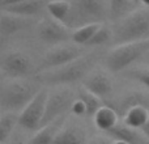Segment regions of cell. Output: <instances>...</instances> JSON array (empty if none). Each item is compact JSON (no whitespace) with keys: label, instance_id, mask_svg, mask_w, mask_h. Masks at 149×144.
<instances>
[{"label":"cell","instance_id":"cell-7","mask_svg":"<svg viewBox=\"0 0 149 144\" xmlns=\"http://www.w3.org/2000/svg\"><path fill=\"white\" fill-rule=\"evenodd\" d=\"M76 98L77 93H74L72 89H68V88H62V89L54 90V92H49L42 126L65 115L67 111L71 110V106Z\"/></svg>","mask_w":149,"mask_h":144},{"label":"cell","instance_id":"cell-2","mask_svg":"<svg viewBox=\"0 0 149 144\" xmlns=\"http://www.w3.org/2000/svg\"><path fill=\"white\" fill-rule=\"evenodd\" d=\"M39 90L38 85L30 80H10L0 88V106L9 113H21Z\"/></svg>","mask_w":149,"mask_h":144},{"label":"cell","instance_id":"cell-15","mask_svg":"<svg viewBox=\"0 0 149 144\" xmlns=\"http://www.w3.org/2000/svg\"><path fill=\"white\" fill-rule=\"evenodd\" d=\"M106 134L110 138H113L114 140H120V142H124L127 144H144L141 132H139V130H135L124 123H118L114 129H111Z\"/></svg>","mask_w":149,"mask_h":144},{"label":"cell","instance_id":"cell-27","mask_svg":"<svg viewBox=\"0 0 149 144\" xmlns=\"http://www.w3.org/2000/svg\"><path fill=\"white\" fill-rule=\"evenodd\" d=\"M70 111L73 114V115H76V117L86 115V106H85V103L82 102L80 98H76V100L73 101L72 106H71V110Z\"/></svg>","mask_w":149,"mask_h":144},{"label":"cell","instance_id":"cell-35","mask_svg":"<svg viewBox=\"0 0 149 144\" xmlns=\"http://www.w3.org/2000/svg\"><path fill=\"white\" fill-rule=\"evenodd\" d=\"M130 1H131V3H136V1H139V0H130ZM140 1H141V0H140Z\"/></svg>","mask_w":149,"mask_h":144},{"label":"cell","instance_id":"cell-12","mask_svg":"<svg viewBox=\"0 0 149 144\" xmlns=\"http://www.w3.org/2000/svg\"><path fill=\"white\" fill-rule=\"evenodd\" d=\"M86 130L77 123L65 122L58 132L54 144H88Z\"/></svg>","mask_w":149,"mask_h":144},{"label":"cell","instance_id":"cell-23","mask_svg":"<svg viewBox=\"0 0 149 144\" xmlns=\"http://www.w3.org/2000/svg\"><path fill=\"white\" fill-rule=\"evenodd\" d=\"M17 123H18V117L15 113L7 111L5 114H3L0 117V144L7 142Z\"/></svg>","mask_w":149,"mask_h":144},{"label":"cell","instance_id":"cell-13","mask_svg":"<svg viewBox=\"0 0 149 144\" xmlns=\"http://www.w3.org/2000/svg\"><path fill=\"white\" fill-rule=\"evenodd\" d=\"M65 123V115L50 122V123L42 126L38 131L34 132V135L30 138L28 144H54V140L56 138L58 132Z\"/></svg>","mask_w":149,"mask_h":144},{"label":"cell","instance_id":"cell-20","mask_svg":"<svg viewBox=\"0 0 149 144\" xmlns=\"http://www.w3.org/2000/svg\"><path fill=\"white\" fill-rule=\"evenodd\" d=\"M77 98L82 101L86 106V115L94 117V114L102 108V100L100 97H97L95 94H93L92 92H89L88 89H85L84 87H81L77 90Z\"/></svg>","mask_w":149,"mask_h":144},{"label":"cell","instance_id":"cell-33","mask_svg":"<svg viewBox=\"0 0 149 144\" xmlns=\"http://www.w3.org/2000/svg\"><path fill=\"white\" fill-rule=\"evenodd\" d=\"M8 144H24V143L20 142V140H18V142H17V140H15V142H10V143H8Z\"/></svg>","mask_w":149,"mask_h":144},{"label":"cell","instance_id":"cell-6","mask_svg":"<svg viewBox=\"0 0 149 144\" xmlns=\"http://www.w3.org/2000/svg\"><path fill=\"white\" fill-rule=\"evenodd\" d=\"M49 97V90L41 89L36 94V97L26 105V108L18 115V124L28 131H38L42 127L46 102Z\"/></svg>","mask_w":149,"mask_h":144},{"label":"cell","instance_id":"cell-22","mask_svg":"<svg viewBox=\"0 0 149 144\" xmlns=\"http://www.w3.org/2000/svg\"><path fill=\"white\" fill-rule=\"evenodd\" d=\"M47 10L54 18L65 22L71 12V7L72 5L67 1V0H52V1L47 3Z\"/></svg>","mask_w":149,"mask_h":144},{"label":"cell","instance_id":"cell-11","mask_svg":"<svg viewBox=\"0 0 149 144\" xmlns=\"http://www.w3.org/2000/svg\"><path fill=\"white\" fill-rule=\"evenodd\" d=\"M81 82L85 89L92 92L93 94L100 97L101 100H106V98H109L113 94V89H114L113 80L105 71L101 70L90 71Z\"/></svg>","mask_w":149,"mask_h":144},{"label":"cell","instance_id":"cell-9","mask_svg":"<svg viewBox=\"0 0 149 144\" xmlns=\"http://www.w3.org/2000/svg\"><path fill=\"white\" fill-rule=\"evenodd\" d=\"M37 36L45 43L58 45L70 38V30L64 22L56 18H43L37 25Z\"/></svg>","mask_w":149,"mask_h":144},{"label":"cell","instance_id":"cell-36","mask_svg":"<svg viewBox=\"0 0 149 144\" xmlns=\"http://www.w3.org/2000/svg\"><path fill=\"white\" fill-rule=\"evenodd\" d=\"M3 1H4V0H0V5H1V3H3Z\"/></svg>","mask_w":149,"mask_h":144},{"label":"cell","instance_id":"cell-21","mask_svg":"<svg viewBox=\"0 0 149 144\" xmlns=\"http://www.w3.org/2000/svg\"><path fill=\"white\" fill-rule=\"evenodd\" d=\"M101 24H88V25L80 26V28L74 29L72 31V41L79 46H85L88 42L90 41L94 33L98 30Z\"/></svg>","mask_w":149,"mask_h":144},{"label":"cell","instance_id":"cell-14","mask_svg":"<svg viewBox=\"0 0 149 144\" xmlns=\"http://www.w3.org/2000/svg\"><path fill=\"white\" fill-rule=\"evenodd\" d=\"M148 105V100L145 98L144 94L139 92H131L128 94L123 96L119 101L114 103H109V106L114 109V110L118 113V115L124 117V114L130 110V109L135 108V106H145L147 108Z\"/></svg>","mask_w":149,"mask_h":144},{"label":"cell","instance_id":"cell-16","mask_svg":"<svg viewBox=\"0 0 149 144\" xmlns=\"http://www.w3.org/2000/svg\"><path fill=\"white\" fill-rule=\"evenodd\" d=\"M43 4H45V0H24V1L18 3V4L3 7V10L25 18V17L38 15L41 12L42 7H43Z\"/></svg>","mask_w":149,"mask_h":144},{"label":"cell","instance_id":"cell-3","mask_svg":"<svg viewBox=\"0 0 149 144\" xmlns=\"http://www.w3.org/2000/svg\"><path fill=\"white\" fill-rule=\"evenodd\" d=\"M113 31V41L116 46L147 39L149 36V12L141 9L128 13L122 17Z\"/></svg>","mask_w":149,"mask_h":144},{"label":"cell","instance_id":"cell-17","mask_svg":"<svg viewBox=\"0 0 149 144\" xmlns=\"http://www.w3.org/2000/svg\"><path fill=\"white\" fill-rule=\"evenodd\" d=\"M118 113L114 110L111 106L109 105H103L97 113L94 114L93 119H94V123L101 131H110L111 129L118 124Z\"/></svg>","mask_w":149,"mask_h":144},{"label":"cell","instance_id":"cell-31","mask_svg":"<svg viewBox=\"0 0 149 144\" xmlns=\"http://www.w3.org/2000/svg\"><path fill=\"white\" fill-rule=\"evenodd\" d=\"M4 75H5V73H4V71H3V70H1V67H0V80H3Z\"/></svg>","mask_w":149,"mask_h":144},{"label":"cell","instance_id":"cell-5","mask_svg":"<svg viewBox=\"0 0 149 144\" xmlns=\"http://www.w3.org/2000/svg\"><path fill=\"white\" fill-rule=\"evenodd\" d=\"M106 15V5L103 0H76L71 7L70 20H65V25L80 28L88 24H100Z\"/></svg>","mask_w":149,"mask_h":144},{"label":"cell","instance_id":"cell-37","mask_svg":"<svg viewBox=\"0 0 149 144\" xmlns=\"http://www.w3.org/2000/svg\"><path fill=\"white\" fill-rule=\"evenodd\" d=\"M148 63H149V55H148Z\"/></svg>","mask_w":149,"mask_h":144},{"label":"cell","instance_id":"cell-18","mask_svg":"<svg viewBox=\"0 0 149 144\" xmlns=\"http://www.w3.org/2000/svg\"><path fill=\"white\" fill-rule=\"evenodd\" d=\"M149 118V111L145 106H135L130 109L123 117L124 124L135 130H140Z\"/></svg>","mask_w":149,"mask_h":144},{"label":"cell","instance_id":"cell-28","mask_svg":"<svg viewBox=\"0 0 149 144\" xmlns=\"http://www.w3.org/2000/svg\"><path fill=\"white\" fill-rule=\"evenodd\" d=\"M88 144H113L111 140L109 138H105V136H94L89 140Z\"/></svg>","mask_w":149,"mask_h":144},{"label":"cell","instance_id":"cell-1","mask_svg":"<svg viewBox=\"0 0 149 144\" xmlns=\"http://www.w3.org/2000/svg\"><path fill=\"white\" fill-rule=\"evenodd\" d=\"M95 59H97L95 55L84 54L79 59L73 60L65 66L41 72L37 76V80L47 85H64L82 81L85 76L92 71Z\"/></svg>","mask_w":149,"mask_h":144},{"label":"cell","instance_id":"cell-32","mask_svg":"<svg viewBox=\"0 0 149 144\" xmlns=\"http://www.w3.org/2000/svg\"><path fill=\"white\" fill-rule=\"evenodd\" d=\"M141 3L144 5H147V7H149V0H141Z\"/></svg>","mask_w":149,"mask_h":144},{"label":"cell","instance_id":"cell-38","mask_svg":"<svg viewBox=\"0 0 149 144\" xmlns=\"http://www.w3.org/2000/svg\"><path fill=\"white\" fill-rule=\"evenodd\" d=\"M0 117H1V115H0Z\"/></svg>","mask_w":149,"mask_h":144},{"label":"cell","instance_id":"cell-26","mask_svg":"<svg viewBox=\"0 0 149 144\" xmlns=\"http://www.w3.org/2000/svg\"><path fill=\"white\" fill-rule=\"evenodd\" d=\"M130 0H111L110 12L114 18H119L122 16H127V9L130 7Z\"/></svg>","mask_w":149,"mask_h":144},{"label":"cell","instance_id":"cell-30","mask_svg":"<svg viewBox=\"0 0 149 144\" xmlns=\"http://www.w3.org/2000/svg\"><path fill=\"white\" fill-rule=\"evenodd\" d=\"M24 1V0H4L1 3V7H8V5H15V4H18V3Z\"/></svg>","mask_w":149,"mask_h":144},{"label":"cell","instance_id":"cell-19","mask_svg":"<svg viewBox=\"0 0 149 144\" xmlns=\"http://www.w3.org/2000/svg\"><path fill=\"white\" fill-rule=\"evenodd\" d=\"M25 26V18L3 10L0 13V34H13Z\"/></svg>","mask_w":149,"mask_h":144},{"label":"cell","instance_id":"cell-10","mask_svg":"<svg viewBox=\"0 0 149 144\" xmlns=\"http://www.w3.org/2000/svg\"><path fill=\"white\" fill-rule=\"evenodd\" d=\"M33 63L29 55L22 51H10L1 59V70L13 79H24L30 73Z\"/></svg>","mask_w":149,"mask_h":144},{"label":"cell","instance_id":"cell-4","mask_svg":"<svg viewBox=\"0 0 149 144\" xmlns=\"http://www.w3.org/2000/svg\"><path fill=\"white\" fill-rule=\"evenodd\" d=\"M149 52V38L137 42L118 45L111 49L106 55V67L111 72H122L128 68L132 63Z\"/></svg>","mask_w":149,"mask_h":144},{"label":"cell","instance_id":"cell-24","mask_svg":"<svg viewBox=\"0 0 149 144\" xmlns=\"http://www.w3.org/2000/svg\"><path fill=\"white\" fill-rule=\"evenodd\" d=\"M114 37V31L113 29H110L109 26L103 25L101 24V26L98 28V30L94 33V36L90 38V41L88 42L85 46H89V47H95V46H102V45L107 43L113 39Z\"/></svg>","mask_w":149,"mask_h":144},{"label":"cell","instance_id":"cell-34","mask_svg":"<svg viewBox=\"0 0 149 144\" xmlns=\"http://www.w3.org/2000/svg\"><path fill=\"white\" fill-rule=\"evenodd\" d=\"M113 144H127V143H124V142H120V140H115Z\"/></svg>","mask_w":149,"mask_h":144},{"label":"cell","instance_id":"cell-8","mask_svg":"<svg viewBox=\"0 0 149 144\" xmlns=\"http://www.w3.org/2000/svg\"><path fill=\"white\" fill-rule=\"evenodd\" d=\"M84 55V50L80 46H68V45H59L55 46L54 49L49 50L45 54L43 59L41 63V72L59 68L62 66H65L73 60L79 59L80 57Z\"/></svg>","mask_w":149,"mask_h":144},{"label":"cell","instance_id":"cell-29","mask_svg":"<svg viewBox=\"0 0 149 144\" xmlns=\"http://www.w3.org/2000/svg\"><path fill=\"white\" fill-rule=\"evenodd\" d=\"M140 132L143 134V136H145L147 139H149V118H148V121L145 122V124L140 129Z\"/></svg>","mask_w":149,"mask_h":144},{"label":"cell","instance_id":"cell-25","mask_svg":"<svg viewBox=\"0 0 149 144\" xmlns=\"http://www.w3.org/2000/svg\"><path fill=\"white\" fill-rule=\"evenodd\" d=\"M126 75L149 89V70L148 68H132V70L127 71Z\"/></svg>","mask_w":149,"mask_h":144}]
</instances>
